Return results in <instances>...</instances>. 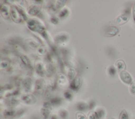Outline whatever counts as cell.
I'll return each instance as SVG.
<instances>
[{"instance_id":"obj_1","label":"cell","mask_w":135,"mask_h":119,"mask_svg":"<svg viewBox=\"0 0 135 119\" xmlns=\"http://www.w3.org/2000/svg\"><path fill=\"white\" fill-rule=\"evenodd\" d=\"M28 28L33 31L37 32L41 35L45 31V27L38 20L36 19H30L27 21Z\"/></svg>"},{"instance_id":"obj_2","label":"cell","mask_w":135,"mask_h":119,"mask_svg":"<svg viewBox=\"0 0 135 119\" xmlns=\"http://www.w3.org/2000/svg\"><path fill=\"white\" fill-rule=\"evenodd\" d=\"M10 16L12 20L16 23H20L23 18L20 10L16 6H12L10 10Z\"/></svg>"},{"instance_id":"obj_3","label":"cell","mask_w":135,"mask_h":119,"mask_svg":"<svg viewBox=\"0 0 135 119\" xmlns=\"http://www.w3.org/2000/svg\"><path fill=\"white\" fill-rule=\"evenodd\" d=\"M119 77L121 80L127 84H130L133 81V79L131 74L126 70L120 71Z\"/></svg>"},{"instance_id":"obj_4","label":"cell","mask_w":135,"mask_h":119,"mask_svg":"<svg viewBox=\"0 0 135 119\" xmlns=\"http://www.w3.org/2000/svg\"><path fill=\"white\" fill-rule=\"evenodd\" d=\"M119 27L115 26H112L107 28L104 34V36L107 37H112L117 35L120 32Z\"/></svg>"},{"instance_id":"obj_5","label":"cell","mask_w":135,"mask_h":119,"mask_svg":"<svg viewBox=\"0 0 135 119\" xmlns=\"http://www.w3.org/2000/svg\"><path fill=\"white\" fill-rule=\"evenodd\" d=\"M82 83V78L81 75H78L75 77V78L72 80L70 88L75 91L79 89Z\"/></svg>"},{"instance_id":"obj_6","label":"cell","mask_w":135,"mask_h":119,"mask_svg":"<svg viewBox=\"0 0 135 119\" xmlns=\"http://www.w3.org/2000/svg\"><path fill=\"white\" fill-rule=\"evenodd\" d=\"M130 19V16L128 14H123L117 17L114 20L115 24L118 25H122L127 23Z\"/></svg>"},{"instance_id":"obj_7","label":"cell","mask_w":135,"mask_h":119,"mask_svg":"<svg viewBox=\"0 0 135 119\" xmlns=\"http://www.w3.org/2000/svg\"><path fill=\"white\" fill-rule=\"evenodd\" d=\"M0 12H1V15L4 18L6 19H9L10 14L9 13V8L7 5L6 4L1 5L0 7Z\"/></svg>"},{"instance_id":"obj_8","label":"cell","mask_w":135,"mask_h":119,"mask_svg":"<svg viewBox=\"0 0 135 119\" xmlns=\"http://www.w3.org/2000/svg\"><path fill=\"white\" fill-rule=\"evenodd\" d=\"M40 9L41 7L40 6L36 5H32L30 6L28 8V13L32 16H35L38 14V13L40 11Z\"/></svg>"},{"instance_id":"obj_9","label":"cell","mask_w":135,"mask_h":119,"mask_svg":"<svg viewBox=\"0 0 135 119\" xmlns=\"http://www.w3.org/2000/svg\"><path fill=\"white\" fill-rule=\"evenodd\" d=\"M23 85L25 89V90L27 92L30 91L32 85V80L31 78H27L23 81Z\"/></svg>"},{"instance_id":"obj_10","label":"cell","mask_w":135,"mask_h":119,"mask_svg":"<svg viewBox=\"0 0 135 119\" xmlns=\"http://www.w3.org/2000/svg\"><path fill=\"white\" fill-rule=\"evenodd\" d=\"M115 66L116 69L120 71L125 70V69L126 67L125 62L122 59L117 60L115 63Z\"/></svg>"},{"instance_id":"obj_11","label":"cell","mask_w":135,"mask_h":119,"mask_svg":"<svg viewBox=\"0 0 135 119\" xmlns=\"http://www.w3.org/2000/svg\"><path fill=\"white\" fill-rule=\"evenodd\" d=\"M35 70L37 73L41 76H43L45 73V70L41 62H37L35 65Z\"/></svg>"},{"instance_id":"obj_12","label":"cell","mask_w":135,"mask_h":119,"mask_svg":"<svg viewBox=\"0 0 135 119\" xmlns=\"http://www.w3.org/2000/svg\"><path fill=\"white\" fill-rule=\"evenodd\" d=\"M45 83L43 80L40 79L36 81L35 83V90L37 91H41L44 86Z\"/></svg>"},{"instance_id":"obj_13","label":"cell","mask_w":135,"mask_h":119,"mask_svg":"<svg viewBox=\"0 0 135 119\" xmlns=\"http://www.w3.org/2000/svg\"><path fill=\"white\" fill-rule=\"evenodd\" d=\"M58 83L61 86H65L68 83V79L63 74H60L59 75Z\"/></svg>"},{"instance_id":"obj_14","label":"cell","mask_w":135,"mask_h":119,"mask_svg":"<svg viewBox=\"0 0 135 119\" xmlns=\"http://www.w3.org/2000/svg\"><path fill=\"white\" fill-rule=\"evenodd\" d=\"M54 72V67L52 64L49 63L46 67L45 72L47 77L51 76Z\"/></svg>"},{"instance_id":"obj_15","label":"cell","mask_w":135,"mask_h":119,"mask_svg":"<svg viewBox=\"0 0 135 119\" xmlns=\"http://www.w3.org/2000/svg\"><path fill=\"white\" fill-rule=\"evenodd\" d=\"M68 77L70 80H73L75 78L76 74V70L73 68H70L68 70Z\"/></svg>"},{"instance_id":"obj_16","label":"cell","mask_w":135,"mask_h":119,"mask_svg":"<svg viewBox=\"0 0 135 119\" xmlns=\"http://www.w3.org/2000/svg\"><path fill=\"white\" fill-rule=\"evenodd\" d=\"M23 100L27 104H31L35 102V100L34 96L31 95H27L23 97Z\"/></svg>"},{"instance_id":"obj_17","label":"cell","mask_w":135,"mask_h":119,"mask_svg":"<svg viewBox=\"0 0 135 119\" xmlns=\"http://www.w3.org/2000/svg\"><path fill=\"white\" fill-rule=\"evenodd\" d=\"M66 2V1H58L57 3L55 4V5L54 6H53V7H52V8L54 10H56L59 9H60L65 5Z\"/></svg>"},{"instance_id":"obj_18","label":"cell","mask_w":135,"mask_h":119,"mask_svg":"<svg viewBox=\"0 0 135 119\" xmlns=\"http://www.w3.org/2000/svg\"><path fill=\"white\" fill-rule=\"evenodd\" d=\"M26 45L32 49H35L38 47V44L33 40H27L26 41Z\"/></svg>"},{"instance_id":"obj_19","label":"cell","mask_w":135,"mask_h":119,"mask_svg":"<svg viewBox=\"0 0 135 119\" xmlns=\"http://www.w3.org/2000/svg\"><path fill=\"white\" fill-rule=\"evenodd\" d=\"M68 37L67 36L65 35H60L59 36H57L55 38V41L56 44H60L62 42H63L64 41H66V40L67 39Z\"/></svg>"},{"instance_id":"obj_20","label":"cell","mask_w":135,"mask_h":119,"mask_svg":"<svg viewBox=\"0 0 135 119\" xmlns=\"http://www.w3.org/2000/svg\"><path fill=\"white\" fill-rule=\"evenodd\" d=\"M8 42L10 45H19L22 42V40L20 38L17 37V38H13L10 39L8 41Z\"/></svg>"},{"instance_id":"obj_21","label":"cell","mask_w":135,"mask_h":119,"mask_svg":"<svg viewBox=\"0 0 135 119\" xmlns=\"http://www.w3.org/2000/svg\"><path fill=\"white\" fill-rule=\"evenodd\" d=\"M88 119H100L97 112L91 111L88 115Z\"/></svg>"},{"instance_id":"obj_22","label":"cell","mask_w":135,"mask_h":119,"mask_svg":"<svg viewBox=\"0 0 135 119\" xmlns=\"http://www.w3.org/2000/svg\"><path fill=\"white\" fill-rule=\"evenodd\" d=\"M21 59L24 65H25L26 66H30V61L26 56L22 55L21 56Z\"/></svg>"},{"instance_id":"obj_23","label":"cell","mask_w":135,"mask_h":119,"mask_svg":"<svg viewBox=\"0 0 135 119\" xmlns=\"http://www.w3.org/2000/svg\"><path fill=\"white\" fill-rule=\"evenodd\" d=\"M119 119H129V116L125 109L123 110L120 113Z\"/></svg>"},{"instance_id":"obj_24","label":"cell","mask_w":135,"mask_h":119,"mask_svg":"<svg viewBox=\"0 0 135 119\" xmlns=\"http://www.w3.org/2000/svg\"><path fill=\"white\" fill-rule=\"evenodd\" d=\"M129 91L131 94L135 95V78L129 86Z\"/></svg>"},{"instance_id":"obj_25","label":"cell","mask_w":135,"mask_h":119,"mask_svg":"<svg viewBox=\"0 0 135 119\" xmlns=\"http://www.w3.org/2000/svg\"><path fill=\"white\" fill-rule=\"evenodd\" d=\"M77 107H78V110H79L80 111H84V110H85L87 109L88 105L85 103L80 102L78 104Z\"/></svg>"},{"instance_id":"obj_26","label":"cell","mask_w":135,"mask_h":119,"mask_svg":"<svg viewBox=\"0 0 135 119\" xmlns=\"http://www.w3.org/2000/svg\"><path fill=\"white\" fill-rule=\"evenodd\" d=\"M68 14H69V10L66 8H64L60 12L59 17L61 18H63L66 16H67Z\"/></svg>"},{"instance_id":"obj_27","label":"cell","mask_w":135,"mask_h":119,"mask_svg":"<svg viewBox=\"0 0 135 119\" xmlns=\"http://www.w3.org/2000/svg\"><path fill=\"white\" fill-rule=\"evenodd\" d=\"M108 72L109 74L111 76L114 75L117 73V69L113 66H111L108 69Z\"/></svg>"},{"instance_id":"obj_28","label":"cell","mask_w":135,"mask_h":119,"mask_svg":"<svg viewBox=\"0 0 135 119\" xmlns=\"http://www.w3.org/2000/svg\"><path fill=\"white\" fill-rule=\"evenodd\" d=\"M9 66V63L8 61L6 60H4L2 61L1 62V68L2 69H7L8 68Z\"/></svg>"},{"instance_id":"obj_29","label":"cell","mask_w":135,"mask_h":119,"mask_svg":"<svg viewBox=\"0 0 135 119\" xmlns=\"http://www.w3.org/2000/svg\"><path fill=\"white\" fill-rule=\"evenodd\" d=\"M37 52L40 55H43L46 53V49L44 46H41L40 47L38 48Z\"/></svg>"},{"instance_id":"obj_30","label":"cell","mask_w":135,"mask_h":119,"mask_svg":"<svg viewBox=\"0 0 135 119\" xmlns=\"http://www.w3.org/2000/svg\"><path fill=\"white\" fill-rule=\"evenodd\" d=\"M76 119H88L86 116L82 112H79L76 114Z\"/></svg>"},{"instance_id":"obj_31","label":"cell","mask_w":135,"mask_h":119,"mask_svg":"<svg viewBox=\"0 0 135 119\" xmlns=\"http://www.w3.org/2000/svg\"><path fill=\"white\" fill-rule=\"evenodd\" d=\"M15 113V111L14 110L12 109H9V110H7L5 112V115L6 116H12Z\"/></svg>"},{"instance_id":"obj_32","label":"cell","mask_w":135,"mask_h":119,"mask_svg":"<svg viewBox=\"0 0 135 119\" xmlns=\"http://www.w3.org/2000/svg\"><path fill=\"white\" fill-rule=\"evenodd\" d=\"M97 113L100 119H101V118H102L104 116V114H105L104 111L102 109H100L98 112H97Z\"/></svg>"},{"instance_id":"obj_33","label":"cell","mask_w":135,"mask_h":119,"mask_svg":"<svg viewBox=\"0 0 135 119\" xmlns=\"http://www.w3.org/2000/svg\"><path fill=\"white\" fill-rule=\"evenodd\" d=\"M64 96L67 99H71V98L72 97V94L70 92L66 91L64 93Z\"/></svg>"},{"instance_id":"obj_34","label":"cell","mask_w":135,"mask_h":119,"mask_svg":"<svg viewBox=\"0 0 135 119\" xmlns=\"http://www.w3.org/2000/svg\"><path fill=\"white\" fill-rule=\"evenodd\" d=\"M51 21L53 24H57L59 23L58 19L55 17H52L51 18Z\"/></svg>"},{"instance_id":"obj_35","label":"cell","mask_w":135,"mask_h":119,"mask_svg":"<svg viewBox=\"0 0 135 119\" xmlns=\"http://www.w3.org/2000/svg\"><path fill=\"white\" fill-rule=\"evenodd\" d=\"M132 14L134 21H135V2L133 3L132 7Z\"/></svg>"},{"instance_id":"obj_36","label":"cell","mask_w":135,"mask_h":119,"mask_svg":"<svg viewBox=\"0 0 135 119\" xmlns=\"http://www.w3.org/2000/svg\"><path fill=\"white\" fill-rule=\"evenodd\" d=\"M42 114L44 117H47L49 115V111L48 110L43 109L42 112Z\"/></svg>"},{"instance_id":"obj_37","label":"cell","mask_w":135,"mask_h":119,"mask_svg":"<svg viewBox=\"0 0 135 119\" xmlns=\"http://www.w3.org/2000/svg\"><path fill=\"white\" fill-rule=\"evenodd\" d=\"M107 119H115V118L114 117H109L107 118Z\"/></svg>"}]
</instances>
